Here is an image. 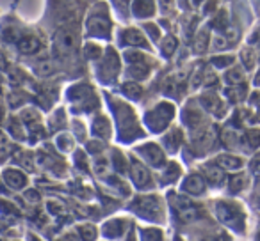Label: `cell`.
<instances>
[{
	"instance_id": "cell-1",
	"label": "cell",
	"mask_w": 260,
	"mask_h": 241,
	"mask_svg": "<svg viewBox=\"0 0 260 241\" xmlns=\"http://www.w3.org/2000/svg\"><path fill=\"white\" fill-rule=\"evenodd\" d=\"M216 213L221 222H225L227 225H232L234 229H241L242 218L244 217H242L241 209L237 208V206H232V204H227V202H219L216 206Z\"/></svg>"
},
{
	"instance_id": "cell-2",
	"label": "cell",
	"mask_w": 260,
	"mask_h": 241,
	"mask_svg": "<svg viewBox=\"0 0 260 241\" xmlns=\"http://www.w3.org/2000/svg\"><path fill=\"white\" fill-rule=\"evenodd\" d=\"M55 50H57V53H61V55H68V53H72L73 50H75V46H77V34L73 32V28H61V30H57V34H55Z\"/></svg>"
},
{
	"instance_id": "cell-3",
	"label": "cell",
	"mask_w": 260,
	"mask_h": 241,
	"mask_svg": "<svg viewBox=\"0 0 260 241\" xmlns=\"http://www.w3.org/2000/svg\"><path fill=\"white\" fill-rule=\"evenodd\" d=\"M175 209H177V215L180 217L182 222H193V220L198 218L196 208L191 204L189 198L182 197V195H177V197H175Z\"/></svg>"
},
{
	"instance_id": "cell-4",
	"label": "cell",
	"mask_w": 260,
	"mask_h": 241,
	"mask_svg": "<svg viewBox=\"0 0 260 241\" xmlns=\"http://www.w3.org/2000/svg\"><path fill=\"white\" fill-rule=\"evenodd\" d=\"M132 177H134L135 184L139 186H148L150 184V174L145 169V165L141 163H132Z\"/></svg>"
},
{
	"instance_id": "cell-5",
	"label": "cell",
	"mask_w": 260,
	"mask_h": 241,
	"mask_svg": "<svg viewBox=\"0 0 260 241\" xmlns=\"http://www.w3.org/2000/svg\"><path fill=\"white\" fill-rule=\"evenodd\" d=\"M141 153H143V156H145V160L148 161V163H152V165H157L159 167V163H162V153H160V149L157 146H146L141 149Z\"/></svg>"
},
{
	"instance_id": "cell-6",
	"label": "cell",
	"mask_w": 260,
	"mask_h": 241,
	"mask_svg": "<svg viewBox=\"0 0 260 241\" xmlns=\"http://www.w3.org/2000/svg\"><path fill=\"white\" fill-rule=\"evenodd\" d=\"M183 190L187 192V194H202L203 190H205V181L200 177V175H191L187 177V181L183 183Z\"/></svg>"
},
{
	"instance_id": "cell-7",
	"label": "cell",
	"mask_w": 260,
	"mask_h": 241,
	"mask_svg": "<svg viewBox=\"0 0 260 241\" xmlns=\"http://www.w3.org/2000/svg\"><path fill=\"white\" fill-rule=\"evenodd\" d=\"M216 163L219 169H227V170H237V169H241V165H242V161L239 160V158H235V156H227V154L219 156L216 160Z\"/></svg>"
},
{
	"instance_id": "cell-8",
	"label": "cell",
	"mask_w": 260,
	"mask_h": 241,
	"mask_svg": "<svg viewBox=\"0 0 260 241\" xmlns=\"http://www.w3.org/2000/svg\"><path fill=\"white\" fill-rule=\"evenodd\" d=\"M18 48L22 53H34L38 52L39 41L36 38H22L18 41Z\"/></svg>"
},
{
	"instance_id": "cell-9",
	"label": "cell",
	"mask_w": 260,
	"mask_h": 241,
	"mask_svg": "<svg viewBox=\"0 0 260 241\" xmlns=\"http://www.w3.org/2000/svg\"><path fill=\"white\" fill-rule=\"evenodd\" d=\"M225 78H227V82L230 85H237V87H239V85L244 82V71H242L241 67H234V69L228 71Z\"/></svg>"
},
{
	"instance_id": "cell-10",
	"label": "cell",
	"mask_w": 260,
	"mask_h": 241,
	"mask_svg": "<svg viewBox=\"0 0 260 241\" xmlns=\"http://www.w3.org/2000/svg\"><path fill=\"white\" fill-rule=\"evenodd\" d=\"M5 181L13 186V188H22L25 184V177L20 172H15V170H9V172H5Z\"/></svg>"
},
{
	"instance_id": "cell-11",
	"label": "cell",
	"mask_w": 260,
	"mask_h": 241,
	"mask_svg": "<svg viewBox=\"0 0 260 241\" xmlns=\"http://www.w3.org/2000/svg\"><path fill=\"white\" fill-rule=\"evenodd\" d=\"M207 177L210 183L214 184H221L223 179H225V175H223V170L219 167H208L207 169Z\"/></svg>"
},
{
	"instance_id": "cell-12",
	"label": "cell",
	"mask_w": 260,
	"mask_h": 241,
	"mask_svg": "<svg viewBox=\"0 0 260 241\" xmlns=\"http://www.w3.org/2000/svg\"><path fill=\"white\" fill-rule=\"evenodd\" d=\"M202 101H203V105H205V107H207L208 110H212V112H216L217 109H223L221 101H219V98H217L216 94L205 96V98H203Z\"/></svg>"
},
{
	"instance_id": "cell-13",
	"label": "cell",
	"mask_w": 260,
	"mask_h": 241,
	"mask_svg": "<svg viewBox=\"0 0 260 241\" xmlns=\"http://www.w3.org/2000/svg\"><path fill=\"white\" fill-rule=\"evenodd\" d=\"M223 140H225V144H227V146L235 147L237 142L241 140V137H239V135H237V133L230 128V130H227V131L223 133Z\"/></svg>"
},
{
	"instance_id": "cell-14",
	"label": "cell",
	"mask_w": 260,
	"mask_h": 241,
	"mask_svg": "<svg viewBox=\"0 0 260 241\" xmlns=\"http://www.w3.org/2000/svg\"><path fill=\"white\" fill-rule=\"evenodd\" d=\"M246 177L244 174H239V175H235V177H232L230 179V190L232 192H239L241 188H244V184H246Z\"/></svg>"
},
{
	"instance_id": "cell-15",
	"label": "cell",
	"mask_w": 260,
	"mask_h": 241,
	"mask_svg": "<svg viewBox=\"0 0 260 241\" xmlns=\"http://www.w3.org/2000/svg\"><path fill=\"white\" fill-rule=\"evenodd\" d=\"M127 41L130 43V44H143L145 43V38H143V34L141 32H137V30H129L127 32Z\"/></svg>"
},
{
	"instance_id": "cell-16",
	"label": "cell",
	"mask_w": 260,
	"mask_h": 241,
	"mask_svg": "<svg viewBox=\"0 0 260 241\" xmlns=\"http://www.w3.org/2000/svg\"><path fill=\"white\" fill-rule=\"evenodd\" d=\"M227 94L232 101H241V99L244 98V89H242L241 85H239V87H232V89L227 90Z\"/></svg>"
},
{
	"instance_id": "cell-17",
	"label": "cell",
	"mask_w": 260,
	"mask_h": 241,
	"mask_svg": "<svg viewBox=\"0 0 260 241\" xmlns=\"http://www.w3.org/2000/svg\"><path fill=\"white\" fill-rule=\"evenodd\" d=\"M207 38H208L207 30H203V32L198 36L196 43H194V50H196V52H203V50H205V46H207Z\"/></svg>"
},
{
	"instance_id": "cell-18",
	"label": "cell",
	"mask_w": 260,
	"mask_h": 241,
	"mask_svg": "<svg viewBox=\"0 0 260 241\" xmlns=\"http://www.w3.org/2000/svg\"><path fill=\"white\" fill-rule=\"evenodd\" d=\"M175 48H177V39L175 38H166V41H164V44H162V50H164V53L166 55H171V53L175 52Z\"/></svg>"
},
{
	"instance_id": "cell-19",
	"label": "cell",
	"mask_w": 260,
	"mask_h": 241,
	"mask_svg": "<svg viewBox=\"0 0 260 241\" xmlns=\"http://www.w3.org/2000/svg\"><path fill=\"white\" fill-rule=\"evenodd\" d=\"M246 140L250 142L251 147H259L260 146V133L259 131H250L248 133V137H246Z\"/></svg>"
},
{
	"instance_id": "cell-20",
	"label": "cell",
	"mask_w": 260,
	"mask_h": 241,
	"mask_svg": "<svg viewBox=\"0 0 260 241\" xmlns=\"http://www.w3.org/2000/svg\"><path fill=\"white\" fill-rule=\"evenodd\" d=\"M230 43H228V39L225 38V36H216L214 38V46L217 48V50H223V48H227Z\"/></svg>"
},
{
	"instance_id": "cell-21",
	"label": "cell",
	"mask_w": 260,
	"mask_h": 241,
	"mask_svg": "<svg viewBox=\"0 0 260 241\" xmlns=\"http://www.w3.org/2000/svg\"><path fill=\"white\" fill-rule=\"evenodd\" d=\"M253 59H255V55H253V52H251V50H244V52H242V61H244L246 67L253 66Z\"/></svg>"
},
{
	"instance_id": "cell-22",
	"label": "cell",
	"mask_w": 260,
	"mask_h": 241,
	"mask_svg": "<svg viewBox=\"0 0 260 241\" xmlns=\"http://www.w3.org/2000/svg\"><path fill=\"white\" fill-rule=\"evenodd\" d=\"M80 232L84 234L82 238H84V240H87V241H91L93 238H95V229H93L91 225H89V227H87V225L80 227Z\"/></svg>"
},
{
	"instance_id": "cell-23",
	"label": "cell",
	"mask_w": 260,
	"mask_h": 241,
	"mask_svg": "<svg viewBox=\"0 0 260 241\" xmlns=\"http://www.w3.org/2000/svg\"><path fill=\"white\" fill-rule=\"evenodd\" d=\"M237 36H239V30H237V27H228V28H227V36H225V38L228 39V43H234V41H235Z\"/></svg>"
},
{
	"instance_id": "cell-24",
	"label": "cell",
	"mask_w": 260,
	"mask_h": 241,
	"mask_svg": "<svg viewBox=\"0 0 260 241\" xmlns=\"http://www.w3.org/2000/svg\"><path fill=\"white\" fill-rule=\"evenodd\" d=\"M125 90H127V92H135V98L141 94V89L137 87V85H134V84H127L125 85Z\"/></svg>"
},
{
	"instance_id": "cell-25",
	"label": "cell",
	"mask_w": 260,
	"mask_h": 241,
	"mask_svg": "<svg viewBox=\"0 0 260 241\" xmlns=\"http://www.w3.org/2000/svg\"><path fill=\"white\" fill-rule=\"evenodd\" d=\"M127 59H129L130 62L143 61V55H141V53H134V52H130V53H127Z\"/></svg>"
},
{
	"instance_id": "cell-26",
	"label": "cell",
	"mask_w": 260,
	"mask_h": 241,
	"mask_svg": "<svg viewBox=\"0 0 260 241\" xmlns=\"http://www.w3.org/2000/svg\"><path fill=\"white\" fill-rule=\"evenodd\" d=\"M251 167H253V172L260 175V154L257 156L255 160H253V163H251Z\"/></svg>"
},
{
	"instance_id": "cell-27",
	"label": "cell",
	"mask_w": 260,
	"mask_h": 241,
	"mask_svg": "<svg viewBox=\"0 0 260 241\" xmlns=\"http://www.w3.org/2000/svg\"><path fill=\"white\" fill-rule=\"evenodd\" d=\"M217 84V78L212 73H207V76H205V85H214Z\"/></svg>"
}]
</instances>
